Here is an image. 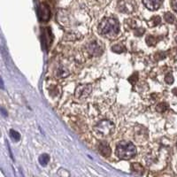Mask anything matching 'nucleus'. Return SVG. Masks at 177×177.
I'll return each mask as SVG.
<instances>
[{
    "label": "nucleus",
    "mask_w": 177,
    "mask_h": 177,
    "mask_svg": "<svg viewBox=\"0 0 177 177\" xmlns=\"http://www.w3.org/2000/svg\"><path fill=\"white\" fill-rule=\"evenodd\" d=\"M120 32V25L118 21L112 17H106L100 22L98 26V33L106 38H115Z\"/></svg>",
    "instance_id": "nucleus-1"
},
{
    "label": "nucleus",
    "mask_w": 177,
    "mask_h": 177,
    "mask_svg": "<svg viewBox=\"0 0 177 177\" xmlns=\"http://www.w3.org/2000/svg\"><path fill=\"white\" fill-rule=\"evenodd\" d=\"M116 155L121 159H130L136 155V148L131 143L121 142L116 147Z\"/></svg>",
    "instance_id": "nucleus-2"
},
{
    "label": "nucleus",
    "mask_w": 177,
    "mask_h": 177,
    "mask_svg": "<svg viewBox=\"0 0 177 177\" xmlns=\"http://www.w3.org/2000/svg\"><path fill=\"white\" fill-rule=\"evenodd\" d=\"M114 129H115L114 124L112 121L108 120H100L93 128L94 133L97 136H99V137H106V136H109V135H111L113 133Z\"/></svg>",
    "instance_id": "nucleus-3"
},
{
    "label": "nucleus",
    "mask_w": 177,
    "mask_h": 177,
    "mask_svg": "<svg viewBox=\"0 0 177 177\" xmlns=\"http://www.w3.org/2000/svg\"><path fill=\"white\" fill-rule=\"evenodd\" d=\"M91 90H92V87L89 84L80 85L75 89L74 96L78 99H84L89 96V94L91 93Z\"/></svg>",
    "instance_id": "nucleus-4"
},
{
    "label": "nucleus",
    "mask_w": 177,
    "mask_h": 177,
    "mask_svg": "<svg viewBox=\"0 0 177 177\" xmlns=\"http://www.w3.org/2000/svg\"><path fill=\"white\" fill-rule=\"evenodd\" d=\"M135 9V5L130 0H120L118 3V10L123 13H132Z\"/></svg>",
    "instance_id": "nucleus-5"
},
{
    "label": "nucleus",
    "mask_w": 177,
    "mask_h": 177,
    "mask_svg": "<svg viewBox=\"0 0 177 177\" xmlns=\"http://www.w3.org/2000/svg\"><path fill=\"white\" fill-rule=\"evenodd\" d=\"M38 15H39V19L40 21L42 22H48L51 18V10L49 8V6L44 4V3H42L39 6V9H38Z\"/></svg>",
    "instance_id": "nucleus-6"
},
{
    "label": "nucleus",
    "mask_w": 177,
    "mask_h": 177,
    "mask_svg": "<svg viewBox=\"0 0 177 177\" xmlns=\"http://www.w3.org/2000/svg\"><path fill=\"white\" fill-rule=\"evenodd\" d=\"M87 51L89 55H91L93 57H97L102 54L103 48L101 47L100 44H98L95 41V42H92L87 45Z\"/></svg>",
    "instance_id": "nucleus-7"
},
{
    "label": "nucleus",
    "mask_w": 177,
    "mask_h": 177,
    "mask_svg": "<svg viewBox=\"0 0 177 177\" xmlns=\"http://www.w3.org/2000/svg\"><path fill=\"white\" fill-rule=\"evenodd\" d=\"M52 40H53V36L51 34V29L49 28H44V32L42 34V43L46 47V49H48L49 46L51 44Z\"/></svg>",
    "instance_id": "nucleus-8"
},
{
    "label": "nucleus",
    "mask_w": 177,
    "mask_h": 177,
    "mask_svg": "<svg viewBox=\"0 0 177 177\" xmlns=\"http://www.w3.org/2000/svg\"><path fill=\"white\" fill-rule=\"evenodd\" d=\"M143 3L146 8L151 11L158 10L161 5V0H143Z\"/></svg>",
    "instance_id": "nucleus-9"
},
{
    "label": "nucleus",
    "mask_w": 177,
    "mask_h": 177,
    "mask_svg": "<svg viewBox=\"0 0 177 177\" xmlns=\"http://www.w3.org/2000/svg\"><path fill=\"white\" fill-rule=\"evenodd\" d=\"M98 151L100 152V154L104 157H110L112 153V150H111L110 145L107 143H101L98 145Z\"/></svg>",
    "instance_id": "nucleus-10"
},
{
    "label": "nucleus",
    "mask_w": 177,
    "mask_h": 177,
    "mask_svg": "<svg viewBox=\"0 0 177 177\" xmlns=\"http://www.w3.org/2000/svg\"><path fill=\"white\" fill-rule=\"evenodd\" d=\"M131 169L135 174H136L138 176H142L144 172V169L143 166L138 164V163H133L131 165Z\"/></svg>",
    "instance_id": "nucleus-11"
},
{
    "label": "nucleus",
    "mask_w": 177,
    "mask_h": 177,
    "mask_svg": "<svg viewBox=\"0 0 177 177\" xmlns=\"http://www.w3.org/2000/svg\"><path fill=\"white\" fill-rule=\"evenodd\" d=\"M112 51H114V52H116V53H121V52L126 51V47L120 44H114V45L112 47Z\"/></svg>",
    "instance_id": "nucleus-12"
},
{
    "label": "nucleus",
    "mask_w": 177,
    "mask_h": 177,
    "mask_svg": "<svg viewBox=\"0 0 177 177\" xmlns=\"http://www.w3.org/2000/svg\"><path fill=\"white\" fill-rule=\"evenodd\" d=\"M57 75L59 78H65L68 75V71L65 66H59L57 70Z\"/></svg>",
    "instance_id": "nucleus-13"
},
{
    "label": "nucleus",
    "mask_w": 177,
    "mask_h": 177,
    "mask_svg": "<svg viewBox=\"0 0 177 177\" xmlns=\"http://www.w3.org/2000/svg\"><path fill=\"white\" fill-rule=\"evenodd\" d=\"M49 160H50V156L48 154H46V153H44V154H42L39 157V163L43 167H45L48 164Z\"/></svg>",
    "instance_id": "nucleus-14"
},
{
    "label": "nucleus",
    "mask_w": 177,
    "mask_h": 177,
    "mask_svg": "<svg viewBox=\"0 0 177 177\" xmlns=\"http://www.w3.org/2000/svg\"><path fill=\"white\" fill-rule=\"evenodd\" d=\"M161 22V19L159 16H153L149 22H148V24L150 27H155V26H158L159 23Z\"/></svg>",
    "instance_id": "nucleus-15"
},
{
    "label": "nucleus",
    "mask_w": 177,
    "mask_h": 177,
    "mask_svg": "<svg viewBox=\"0 0 177 177\" xmlns=\"http://www.w3.org/2000/svg\"><path fill=\"white\" fill-rule=\"evenodd\" d=\"M167 108H168V105H167V103H165V102H161V103H159V104L156 106V110L158 111V112H165Z\"/></svg>",
    "instance_id": "nucleus-16"
},
{
    "label": "nucleus",
    "mask_w": 177,
    "mask_h": 177,
    "mask_svg": "<svg viewBox=\"0 0 177 177\" xmlns=\"http://www.w3.org/2000/svg\"><path fill=\"white\" fill-rule=\"evenodd\" d=\"M164 18H165V21L167 22H168V23H174L175 21H176L175 16H174L171 13H167L165 14Z\"/></svg>",
    "instance_id": "nucleus-17"
},
{
    "label": "nucleus",
    "mask_w": 177,
    "mask_h": 177,
    "mask_svg": "<svg viewBox=\"0 0 177 177\" xmlns=\"http://www.w3.org/2000/svg\"><path fill=\"white\" fill-rule=\"evenodd\" d=\"M157 42H158V39L156 37H154V36H148L146 37V43H147L148 45H150V46L155 45V44H157Z\"/></svg>",
    "instance_id": "nucleus-18"
},
{
    "label": "nucleus",
    "mask_w": 177,
    "mask_h": 177,
    "mask_svg": "<svg viewBox=\"0 0 177 177\" xmlns=\"http://www.w3.org/2000/svg\"><path fill=\"white\" fill-rule=\"evenodd\" d=\"M10 135H11V137L14 140V141H19L20 139H21V135H20V133L17 132V131H15V130H13V129H11L10 130Z\"/></svg>",
    "instance_id": "nucleus-19"
},
{
    "label": "nucleus",
    "mask_w": 177,
    "mask_h": 177,
    "mask_svg": "<svg viewBox=\"0 0 177 177\" xmlns=\"http://www.w3.org/2000/svg\"><path fill=\"white\" fill-rule=\"evenodd\" d=\"M137 80H138V74H137V73H134L129 78V83H130L131 84H133V85L135 84V83L137 82Z\"/></svg>",
    "instance_id": "nucleus-20"
},
{
    "label": "nucleus",
    "mask_w": 177,
    "mask_h": 177,
    "mask_svg": "<svg viewBox=\"0 0 177 177\" xmlns=\"http://www.w3.org/2000/svg\"><path fill=\"white\" fill-rule=\"evenodd\" d=\"M165 80H166V83H168V84H172V83H174V77H173L172 74H168L166 76Z\"/></svg>",
    "instance_id": "nucleus-21"
},
{
    "label": "nucleus",
    "mask_w": 177,
    "mask_h": 177,
    "mask_svg": "<svg viewBox=\"0 0 177 177\" xmlns=\"http://www.w3.org/2000/svg\"><path fill=\"white\" fill-rule=\"evenodd\" d=\"M144 28H136V29L134 30V34L136 36H141L144 35Z\"/></svg>",
    "instance_id": "nucleus-22"
},
{
    "label": "nucleus",
    "mask_w": 177,
    "mask_h": 177,
    "mask_svg": "<svg viewBox=\"0 0 177 177\" xmlns=\"http://www.w3.org/2000/svg\"><path fill=\"white\" fill-rule=\"evenodd\" d=\"M155 57H156L157 59H164L166 57V54L164 52H158Z\"/></svg>",
    "instance_id": "nucleus-23"
},
{
    "label": "nucleus",
    "mask_w": 177,
    "mask_h": 177,
    "mask_svg": "<svg viewBox=\"0 0 177 177\" xmlns=\"http://www.w3.org/2000/svg\"><path fill=\"white\" fill-rule=\"evenodd\" d=\"M171 5H172V8L173 10L176 12L177 13V0H172L171 2Z\"/></svg>",
    "instance_id": "nucleus-24"
},
{
    "label": "nucleus",
    "mask_w": 177,
    "mask_h": 177,
    "mask_svg": "<svg viewBox=\"0 0 177 177\" xmlns=\"http://www.w3.org/2000/svg\"><path fill=\"white\" fill-rule=\"evenodd\" d=\"M0 111H1V112H2V113L4 114V116H5V117L7 116V112L4 110V108H0Z\"/></svg>",
    "instance_id": "nucleus-25"
},
{
    "label": "nucleus",
    "mask_w": 177,
    "mask_h": 177,
    "mask_svg": "<svg viewBox=\"0 0 177 177\" xmlns=\"http://www.w3.org/2000/svg\"><path fill=\"white\" fill-rule=\"evenodd\" d=\"M0 88L4 89V82H3V80H2L1 77H0Z\"/></svg>",
    "instance_id": "nucleus-26"
},
{
    "label": "nucleus",
    "mask_w": 177,
    "mask_h": 177,
    "mask_svg": "<svg viewBox=\"0 0 177 177\" xmlns=\"http://www.w3.org/2000/svg\"><path fill=\"white\" fill-rule=\"evenodd\" d=\"M173 93H174V94H176V95L177 96V89H173Z\"/></svg>",
    "instance_id": "nucleus-27"
}]
</instances>
